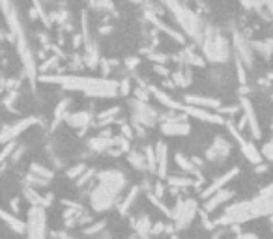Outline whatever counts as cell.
I'll return each instance as SVG.
<instances>
[{"label": "cell", "instance_id": "obj_2", "mask_svg": "<svg viewBox=\"0 0 273 239\" xmlns=\"http://www.w3.org/2000/svg\"><path fill=\"white\" fill-rule=\"evenodd\" d=\"M27 125H30V119H22V122H19V124H15V125H8V127H4V129L0 131V142L11 140V138L17 136V133H21Z\"/></svg>", "mask_w": 273, "mask_h": 239}, {"label": "cell", "instance_id": "obj_3", "mask_svg": "<svg viewBox=\"0 0 273 239\" xmlns=\"http://www.w3.org/2000/svg\"><path fill=\"white\" fill-rule=\"evenodd\" d=\"M0 219L4 221V223H8V226H10L11 230H15V232H22L25 230V224L19 221L17 217H11L10 213H6V211H2L0 209Z\"/></svg>", "mask_w": 273, "mask_h": 239}, {"label": "cell", "instance_id": "obj_1", "mask_svg": "<svg viewBox=\"0 0 273 239\" xmlns=\"http://www.w3.org/2000/svg\"><path fill=\"white\" fill-rule=\"evenodd\" d=\"M43 213L38 207L30 211V221H28V237L30 239H43Z\"/></svg>", "mask_w": 273, "mask_h": 239}]
</instances>
